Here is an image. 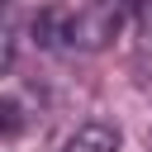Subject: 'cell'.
<instances>
[{
    "instance_id": "obj_1",
    "label": "cell",
    "mask_w": 152,
    "mask_h": 152,
    "mask_svg": "<svg viewBox=\"0 0 152 152\" xmlns=\"http://www.w3.org/2000/svg\"><path fill=\"white\" fill-rule=\"evenodd\" d=\"M128 10H133V0H90L86 10L71 14V43H66V48H81V52L104 48V43L119 33V24H124Z\"/></svg>"
},
{
    "instance_id": "obj_2",
    "label": "cell",
    "mask_w": 152,
    "mask_h": 152,
    "mask_svg": "<svg viewBox=\"0 0 152 152\" xmlns=\"http://www.w3.org/2000/svg\"><path fill=\"white\" fill-rule=\"evenodd\" d=\"M119 147H124L119 124H109V119H86V124H76V128L66 133V142H62L57 152H119Z\"/></svg>"
},
{
    "instance_id": "obj_3",
    "label": "cell",
    "mask_w": 152,
    "mask_h": 152,
    "mask_svg": "<svg viewBox=\"0 0 152 152\" xmlns=\"http://www.w3.org/2000/svg\"><path fill=\"white\" fill-rule=\"evenodd\" d=\"M133 5H142V0H133Z\"/></svg>"
}]
</instances>
